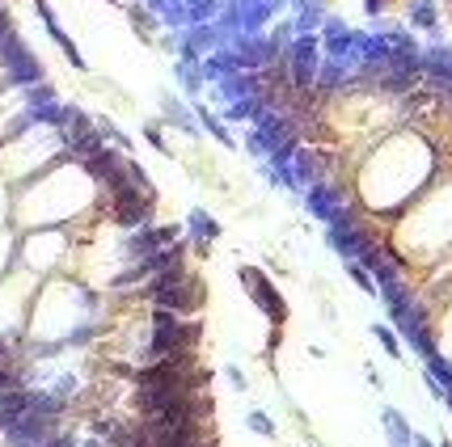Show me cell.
I'll list each match as a JSON object with an SVG mask.
<instances>
[{
    "mask_svg": "<svg viewBox=\"0 0 452 447\" xmlns=\"http://www.w3.org/2000/svg\"><path fill=\"white\" fill-rule=\"evenodd\" d=\"M241 278H245V283L254 287V296H258V300H262V304L271 308V317H275V321H283V300H275V296H271V287L262 283V274H258V270H245Z\"/></svg>",
    "mask_w": 452,
    "mask_h": 447,
    "instance_id": "1",
    "label": "cell"
},
{
    "mask_svg": "<svg viewBox=\"0 0 452 447\" xmlns=\"http://www.w3.org/2000/svg\"><path fill=\"white\" fill-rule=\"evenodd\" d=\"M380 5H385V0H368V9H372V13H376V9H380Z\"/></svg>",
    "mask_w": 452,
    "mask_h": 447,
    "instance_id": "6",
    "label": "cell"
},
{
    "mask_svg": "<svg viewBox=\"0 0 452 447\" xmlns=\"http://www.w3.org/2000/svg\"><path fill=\"white\" fill-rule=\"evenodd\" d=\"M427 72H431L435 81H448V85H452V51H431V55H427Z\"/></svg>",
    "mask_w": 452,
    "mask_h": 447,
    "instance_id": "2",
    "label": "cell"
},
{
    "mask_svg": "<svg viewBox=\"0 0 452 447\" xmlns=\"http://www.w3.org/2000/svg\"><path fill=\"white\" fill-rule=\"evenodd\" d=\"M415 447H427V443H415Z\"/></svg>",
    "mask_w": 452,
    "mask_h": 447,
    "instance_id": "7",
    "label": "cell"
},
{
    "mask_svg": "<svg viewBox=\"0 0 452 447\" xmlns=\"http://www.w3.org/2000/svg\"><path fill=\"white\" fill-rule=\"evenodd\" d=\"M385 422H389V430H393V447H410V435H406V426H401L397 414H385Z\"/></svg>",
    "mask_w": 452,
    "mask_h": 447,
    "instance_id": "3",
    "label": "cell"
},
{
    "mask_svg": "<svg viewBox=\"0 0 452 447\" xmlns=\"http://www.w3.org/2000/svg\"><path fill=\"white\" fill-rule=\"evenodd\" d=\"M431 376H435L444 388H452V367H448L444 359H431Z\"/></svg>",
    "mask_w": 452,
    "mask_h": 447,
    "instance_id": "4",
    "label": "cell"
},
{
    "mask_svg": "<svg viewBox=\"0 0 452 447\" xmlns=\"http://www.w3.org/2000/svg\"><path fill=\"white\" fill-rule=\"evenodd\" d=\"M415 17H419V26H435V9L431 5H415Z\"/></svg>",
    "mask_w": 452,
    "mask_h": 447,
    "instance_id": "5",
    "label": "cell"
}]
</instances>
